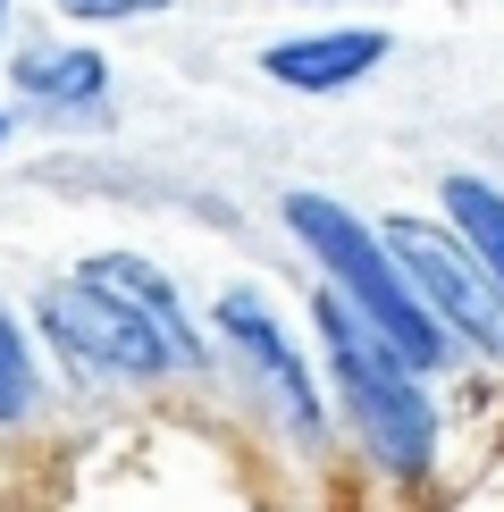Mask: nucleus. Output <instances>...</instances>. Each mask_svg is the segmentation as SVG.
Instances as JSON below:
<instances>
[{
  "label": "nucleus",
  "instance_id": "f257e3e1",
  "mask_svg": "<svg viewBox=\"0 0 504 512\" xmlns=\"http://www.w3.org/2000/svg\"><path fill=\"white\" fill-rule=\"evenodd\" d=\"M286 227L303 236L311 261L336 277L328 294H345V303L395 345L404 370H437V361H446V328L429 319V303H420V294L404 286V269L387 261V244H378L345 202H328V194H286Z\"/></svg>",
  "mask_w": 504,
  "mask_h": 512
},
{
  "label": "nucleus",
  "instance_id": "f03ea898",
  "mask_svg": "<svg viewBox=\"0 0 504 512\" xmlns=\"http://www.w3.org/2000/svg\"><path fill=\"white\" fill-rule=\"evenodd\" d=\"M320 336H328L336 395H345V412L362 420V437L378 445V462H387V471H429L437 412H429V395L412 387V370L395 361V345L345 303V294H320Z\"/></svg>",
  "mask_w": 504,
  "mask_h": 512
},
{
  "label": "nucleus",
  "instance_id": "7ed1b4c3",
  "mask_svg": "<svg viewBox=\"0 0 504 512\" xmlns=\"http://www.w3.org/2000/svg\"><path fill=\"white\" fill-rule=\"evenodd\" d=\"M34 319L84 378H160V370H177V353L160 345L152 319L126 303V294H110L101 277H84V269L59 277V286H42Z\"/></svg>",
  "mask_w": 504,
  "mask_h": 512
},
{
  "label": "nucleus",
  "instance_id": "20e7f679",
  "mask_svg": "<svg viewBox=\"0 0 504 512\" xmlns=\"http://www.w3.org/2000/svg\"><path fill=\"white\" fill-rule=\"evenodd\" d=\"M387 261L404 269V286L429 303L437 328H454V336H471L479 353H504V303H496V277L462 252L446 227H420V219H395L387 236Z\"/></svg>",
  "mask_w": 504,
  "mask_h": 512
},
{
  "label": "nucleus",
  "instance_id": "39448f33",
  "mask_svg": "<svg viewBox=\"0 0 504 512\" xmlns=\"http://www.w3.org/2000/svg\"><path fill=\"white\" fill-rule=\"evenodd\" d=\"M219 336L236 345V361H244L252 378H261V395L278 403L294 429H303V437H320V387H311L303 353H294L286 336H278V319H269V303H261V294H244V286H236V294H219Z\"/></svg>",
  "mask_w": 504,
  "mask_h": 512
},
{
  "label": "nucleus",
  "instance_id": "423d86ee",
  "mask_svg": "<svg viewBox=\"0 0 504 512\" xmlns=\"http://www.w3.org/2000/svg\"><path fill=\"white\" fill-rule=\"evenodd\" d=\"M387 51H395V42L378 34V26H345V34L269 42V51H261V68L278 76V84H294V93H336V84H362Z\"/></svg>",
  "mask_w": 504,
  "mask_h": 512
},
{
  "label": "nucleus",
  "instance_id": "0eeeda50",
  "mask_svg": "<svg viewBox=\"0 0 504 512\" xmlns=\"http://www.w3.org/2000/svg\"><path fill=\"white\" fill-rule=\"evenodd\" d=\"M84 277H101L110 294H126L143 319L160 328V345L177 353V361H202V336H194V319H185V303H177V286L152 269V261H135V252H101V261H84Z\"/></svg>",
  "mask_w": 504,
  "mask_h": 512
},
{
  "label": "nucleus",
  "instance_id": "6e6552de",
  "mask_svg": "<svg viewBox=\"0 0 504 512\" xmlns=\"http://www.w3.org/2000/svg\"><path fill=\"white\" fill-rule=\"evenodd\" d=\"M9 84L26 101H42V110H93V101L110 93V59H93V51H26L9 68Z\"/></svg>",
  "mask_w": 504,
  "mask_h": 512
},
{
  "label": "nucleus",
  "instance_id": "1a4fd4ad",
  "mask_svg": "<svg viewBox=\"0 0 504 512\" xmlns=\"http://www.w3.org/2000/svg\"><path fill=\"white\" fill-rule=\"evenodd\" d=\"M446 210L462 227V252H479V269H488L496 294H504V194L488 177H446Z\"/></svg>",
  "mask_w": 504,
  "mask_h": 512
},
{
  "label": "nucleus",
  "instance_id": "9d476101",
  "mask_svg": "<svg viewBox=\"0 0 504 512\" xmlns=\"http://www.w3.org/2000/svg\"><path fill=\"white\" fill-rule=\"evenodd\" d=\"M34 395H42L34 345H26V328L0 311V429H9V420H26V412H34Z\"/></svg>",
  "mask_w": 504,
  "mask_h": 512
},
{
  "label": "nucleus",
  "instance_id": "9b49d317",
  "mask_svg": "<svg viewBox=\"0 0 504 512\" xmlns=\"http://www.w3.org/2000/svg\"><path fill=\"white\" fill-rule=\"evenodd\" d=\"M59 17H76V26H118V17H152L168 0H51Z\"/></svg>",
  "mask_w": 504,
  "mask_h": 512
},
{
  "label": "nucleus",
  "instance_id": "f8f14e48",
  "mask_svg": "<svg viewBox=\"0 0 504 512\" xmlns=\"http://www.w3.org/2000/svg\"><path fill=\"white\" fill-rule=\"evenodd\" d=\"M0 34H9V0H0Z\"/></svg>",
  "mask_w": 504,
  "mask_h": 512
},
{
  "label": "nucleus",
  "instance_id": "ddd939ff",
  "mask_svg": "<svg viewBox=\"0 0 504 512\" xmlns=\"http://www.w3.org/2000/svg\"><path fill=\"white\" fill-rule=\"evenodd\" d=\"M0 143H9V110H0Z\"/></svg>",
  "mask_w": 504,
  "mask_h": 512
}]
</instances>
